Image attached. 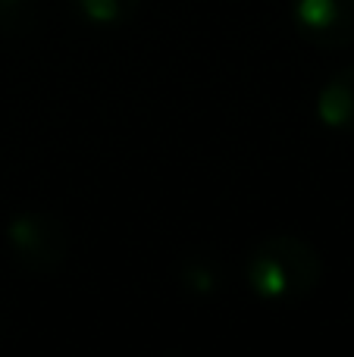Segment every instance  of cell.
I'll return each mask as SVG.
<instances>
[{
    "label": "cell",
    "mask_w": 354,
    "mask_h": 357,
    "mask_svg": "<svg viewBox=\"0 0 354 357\" xmlns=\"http://www.w3.org/2000/svg\"><path fill=\"white\" fill-rule=\"evenodd\" d=\"M323 257L307 238L292 232L263 235L245 260V282L263 304H295L320 289Z\"/></svg>",
    "instance_id": "cell-1"
},
{
    "label": "cell",
    "mask_w": 354,
    "mask_h": 357,
    "mask_svg": "<svg viewBox=\"0 0 354 357\" xmlns=\"http://www.w3.org/2000/svg\"><path fill=\"white\" fill-rule=\"evenodd\" d=\"M13 264L22 273L47 276L66 264L69 232L66 222L50 210H19L6 220L3 229Z\"/></svg>",
    "instance_id": "cell-2"
},
{
    "label": "cell",
    "mask_w": 354,
    "mask_h": 357,
    "mask_svg": "<svg viewBox=\"0 0 354 357\" xmlns=\"http://www.w3.org/2000/svg\"><path fill=\"white\" fill-rule=\"evenodd\" d=\"M292 25L323 50L354 47V0H288Z\"/></svg>",
    "instance_id": "cell-3"
},
{
    "label": "cell",
    "mask_w": 354,
    "mask_h": 357,
    "mask_svg": "<svg viewBox=\"0 0 354 357\" xmlns=\"http://www.w3.org/2000/svg\"><path fill=\"white\" fill-rule=\"evenodd\" d=\"M317 119L332 132H354V66L332 73L317 94Z\"/></svg>",
    "instance_id": "cell-4"
},
{
    "label": "cell",
    "mask_w": 354,
    "mask_h": 357,
    "mask_svg": "<svg viewBox=\"0 0 354 357\" xmlns=\"http://www.w3.org/2000/svg\"><path fill=\"white\" fill-rule=\"evenodd\" d=\"M179 273V285L198 298H210L223 289V266L210 254H185L176 266Z\"/></svg>",
    "instance_id": "cell-5"
},
{
    "label": "cell",
    "mask_w": 354,
    "mask_h": 357,
    "mask_svg": "<svg viewBox=\"0 0 354 357\" xmlns=\"http://www.w3.org/2000/svg\"><path fill=\"white\" fill-rule=\"evenodd\" d=\"M75 16L94 29H116L138 13L141 0H69Z\"/></svg>",
    "instance_id": "cell-6"
},
{
    "label": "cell",
    "mask_w": 354,
    "mask_h": 357,
    "mask_svg": "<svg viewBox=\"0 0 354 357\" xmlns=\"http://www.w3.org/2000/svg\"><path fill=\"white\" fill-rule=\"evenodd\" d=\"M38 29V0H0V35L29 38Z\"/></svg>",
    "instance_id": "cell-7"
},
{
    "label": "cell",
    "mask_w": 354,
    "mask_h": 357,
    "mask_svg": "<svg viewBox=\"0 0 354 357\" xmlns=\"http://www.w3.org/2000/svg\"><path fill=\"white\" fill-rule=\"evenodd\" d=\"M351 314H354V291H351Z\"/></svg>",
    "instance_id": "cell-8"
}]
</instances>
